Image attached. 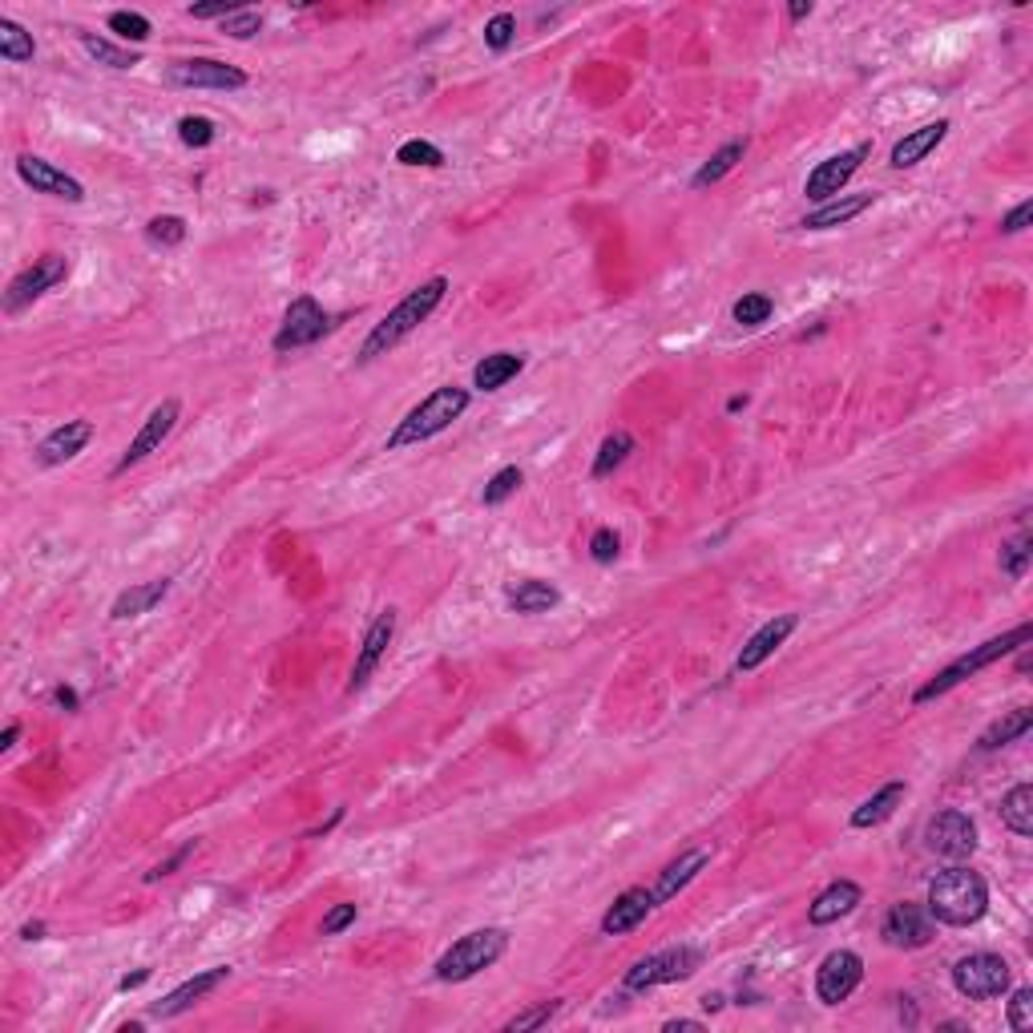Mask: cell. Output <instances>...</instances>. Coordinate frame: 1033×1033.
Listing matches in <instances>:
<instances>
[{"label": "cell", "mask_w": 1033, "mask_h": 1033, "mask_svg": "<svg viewBox=\"0 0 1033 1033\" xmlns=\"http://www.w3.org/2000/svg\"><path fill=\"white\" fill-rule=\"evenodd\" d=\"M445 291H448L445 275H433V279H424L420 287H412V291L404 295V299H400L384 319H380L376 328L368 331V340L360 343V355H355V360H360V364H372V360H380V355L392 352L396 343L408 340L412 331L420 328L424 319L445 303Z\"/></svg>", "instance_id": "6da1fadb"}, {"label": "cell", "mask_w": 1033, "mask_h": 1033, "mask_svg": "<svg viewBox=\"0 0 1033 1033\" xmlns=\"http://www.w3.org/2000/svg\"><path fill=\"white\" fill-rule=\"evenodd\" d=\"M925 908L933 913V920H937V925H949V928L977 925V920L989 913V884H986V876H981V872H973V869H965L961 860H957L952 869L937 872V876L928 881Z\"/></svg>", "instance_id": "7a4b0ae2"}, {"label": "cell", "mask_w": 1033, "mask_h": 1033, "mask_svg": "<svg viewBox=\"0 0 1033 1033\" xmlns=\"http://www.w3.org/2000/svg\"><path fill=\"white\" fill-rule=\"evenodd\" d=\"M469 404H472L469 387H460V384L436 387V392H428V396H424L420 404H416V408H412L408 416L392 428V436L384 440V448L387 452H400V448L424 445V440L448 433L452 420H460V416L469 412Z\"/></svg>", "instance_id": "3957f363"}, {"label": "cell", "mask_w": 1033, "mask_h": 1033, "mask_svg": "<svg viewBox=\"0 0 1033 1033\" xmlns=\"http://www.w3.org/2000/svg\"><path fill=\"white\" fill-rule=\"evenodd\" d=\"M1025 642H1033V626H1030V622L1013 626V630H1005V635H998V638H989V642L973 646L969 654L952 658L949 667L937 670V674H933V679H928L925 686H916L913 703H916V706H925V703H933V699H940V694H949L952 686H961L965 679H973L977 670L993 667V662H1001L1005 654H1013V650H1022Z\"/></svg>", "instance_id": "277c9868"}, {"label": "cell", "mask_w": 1033, "mask_h": 1033, "mask_svg": "<svg viewBox=\"0 0 1033 1033\" xmlns=\"http://www.w3.org/2000/svg\"><path fill=\"white\" fill-rule=\"evenodd\" d=\"M509 952V933L505 928H472L452 945V949L440 952V961L433 965V977L445 981V986H460V981H472L477 973L493 969L501 957Z\"/></svg>", "instance_id": "5b68a950"}, {"label": "cell", "mask_w": 1033, "mask_h": 1033, "mask_svg": "<svg viewBox=\"0 0 1033 1033\" xmlns=\"http://www.w3.org/2000/svg\"><path fill=\"white\" fill-rule=\"evenodd\" d=\"M699 969H703V952L694 949V945H670V949H658V952H650V957H642V961L630 965L622 977V986L630 989V993H646V989L686 981V977H694Z\"/></svg>", "instance_id": "8992f818"}, {"label": "cell", "mask_w": 1033, "mask_h": 1033, "mask_svg": "<svg viewBox=\"0 0 1033 1033\" xmlns=\"http://www.w3.org/2000/svg\"><path fill=\"white\" fill-rule=\"evenodd\" d=\"M1010 961L998 957V952H969L961 961L952 965V986L957 993L969 1001H993L1010 993Z\"/></svg>", "instance_id": "52a82bcc"}, {"label": "cell", "mask_w": 1033, "mask_h": 1033, "mask_svg": "<svg viewBox=\"0 0 1033 1033\" xmlns=\"http://www.w3.org/2000/svg\"><path fill=\"white\" fill-rule=\"evenodd\" d=\"M65 279H70V258L57 255V251H45V255L33 258L21 275H12L9 291H4V311H9V316H21L24 307H33L41 295H49Z\"/></svg>", "instance_id": "ba28073f"}, {"label": "cell", "mask_w": 1033, "mask_h": 1033, "mask_svg": "<svg viewBox=\"0 0 1033 1033\" xmlns=\"http://www.w3.org/2000/svg\"><path fill=\"white\" fill-rule=\"evenodd\" d=\"M331 328V316L319 307V299H311V295H299V299H291V307L283 311V323L279 331H275V340H270V348L275 352H295V348H311L316 340H323Z\"/></svg>", "instance_id": "9c48e42d"}, {"label": "cell", "mask_w": 1033, "mask_h": 1033, "mask_svg": "<svg viewBox=\"0 0 1033 1033\" xmlns=\"http://www.w3.org/2000/svg\"><path fill=\"white\" fill-rule=\"evenodd\" d=\"M860 981H864V957L852 949H832L816 969V998H820V1005L835 1010L856 993Z\"/></svg>", "instance_id": "30bf717a"}, {"label": "cell", "mask_w": 1033, "mask_h": 1033, "mask_svg": "<svg viewBox=\"0 0 1033 1033\" xmlns=\"http://www.w3.org/2000/svg\"><path fill=\"white\" fill-rule=\"evenodd\" d=\"M869 153H872V146L869 141H856L852 150H844V153H832V158H823L816 170L808 174V182H803V194H808L811 202H832V199H840L844 194V187L856 178V170L864 162H869Z\"/></svg>", "instance_id": "8fae6325"}, {"label": "cell", "mask_w": 1033, "mask_h": 1033, "mask_svg": "<svg viewBox=\"0 0 1033 1033\" xmlns=\"http://www.w3.org/2000/svg\"><path fill=\"white\" fill-rule=\"evenodd\" d=\"M933 937H937V920H933V913H928L925 904L901 901L884 913L881 940L888 949H904V952L925 949V945H933Z\"/></svg>", "instance_id": "7c38bea8"}, {"label": "cell", "mask_w": 1033, "mask_h": 1033, "mask_svg": "<svg viewBox=\"0 0 1033 1033\" xmlns=\"http://www.w3.org/2000/svg\"><path fill=\"white\" fill-rule=\"evenodd\" d=\"M166 82L178 85V89H243L247 85V73L238 65H226L219 57H190V61H174L166 70Z\"/></svg>", "instance_id": "4fadbf2b"}, {"label": "cell", "mask_w": 1033, "mask_h": 1033, "mask_svg": "<svg viewBox=\"0 0 1033 1033\" xmlns=\"http://www.w3.org/2000/svg\"><path fill=\"white\" fill-rule=\"evenodd\" d=\"M928 852H937L940 860H969L977 852V823L965 811H937L925 828Z\"/></svg>", "instance_id": "5bb4252c"}, {"label": "cell", "mask_w": 1033, "mask_h": 1033, "mask_svg": "<svg viewBox=\"0 0 1033 1033\" xmlns=\"http://www.w3.org/2000/svg\"><path fill=\"white\" fill-rule=\"evenodd\" d=\"M178 416H182V404H178L174 396L162 400V404H158V408H153L150 416L141 420V428L134 433V440H129L126 452L118 457V465H114V477H121V472H129L134 465H141V460L150 457V452H158L166 436L174 433Z\"/></svg>", "instance_id": "9a60e30c"}, {"label": "cell", "mask_w": 1033, "mask_h": 1033, "mask_svg": "<svg viewBox=\"0 0 1033 1033\" xmlns=\"http://www.w3.org/2000/svg\"><path fill=\"white\" fill-rule=\"evenodd\" d=\"M392 638H396V610L387 606V610H380L376 618H372V626L364 630V642H360V654H355L352 679H348V694L364 691L368 679H372V674H376V667L384 662Z\"/></svg>", "instance_id": "2e32d148"}, {"label": "cell", "mask_w": 1033, "mask_h": 1033, "mask_svg": "<svg viewBox=\"0 0 1033 1033\" xmlns=\"http://www.w3.org/2000/svg\"><path fill=\"white\" fill-rule=\"evenodd\" d=\"M226 977H231V965H214V969H202V973H194L190 981H182L178 989H170L162 1001H153L150 1005V1018H158V1022H170V1018H182L187 1010H194L202 998H211L214 989L226 986Z\"/></svg>", "instance_id": "e0dca14e"}, {"label": "cell", "mask_w": 1033, "mask_h": 1033, "mask_svg": "<svg viewBox=\"0 0 1033 1033\" xmlns=\"http://www.w3.org/2000/svg\"><path fill=\"white\" fill-rule=\"evenodd\" d=\"M17 174H21L24 187H33L36 194H49V199H61V202H85V187L77 182L73 174H65L61 166L45 162V158H36V153H21L17 158Z\"/></svg>", "instance_id": "ac0fdd59"}, {"label": "cell", "mask_w": 1033, "mask_h": 1033, "mask_svg": "<svg viewBox=\"0 0 1033 1033\" xmlns=\"http://www.w3.org/2000/svg\"><path fill=\"white\" fill-rule=\"evenodd\" d=\"M799 618L796 614H779V618H771V622H764L759 630H755L747 642H743L739 658H735V670H743V674H752V670H759L767 662V658L779 650V646L787 642V638L796 635Z\"/></svg>", "instance_id": "d6986e66"}, {"label": "cell", "mask_w": 1033, "mask_h": 1033, "mask_svg": "<svg viewBox=\"0 0 1033 1033\" xmlns=\"http://www.w3.org/2000/svg\"><path fill=\"white\" fill-rule=\"evenodd\" d=\"M89 440H94V424L89 420L57 424V428L36 445V465H41V469H57V465H65V460L77 457V452H85Z\"/></svg>", "instance_id": "ffe728a7"}, {"label": "cell", "mask_w": 1033, "mask_h": 1033, "mask_svg": "<svg viewBox=\"0 0 1033 1033\" xmlns=\"http://www.w3.org/2000/svg\"><path fill=\"white\" fill-rule=\"evenodd\" d=\"M650 913H654V893L635 884V888H626L622 896H614V904L601 913V933H606V937H626V933L642 928Z\"/></svg>", "instance_id": "44dd1931"}, {"label": "cell", "mask_w": 1033, "mask_h": 1033, "mask_svg": "<svg viewBox=\"0 0 1033 1033\" xmlns=\"http://www.w3.org/2000/svg\"><path fill=\"white\" fill-rule=\"evenodd\" d=\"M860 901H864V888H860L856 881H832L808 904V925H816V928L835 925V920H844V916L856 913Z\"/></svg>", "instance_id": "7402d4cb"}, {"label": "cell", "mask_w": 1033, "mask_h": 1033, "mask_svg": "<svg viewBox=\"0 0 1033 1033\" xmlns=\"http://www.w3.org/2000/svg\"><path fill=\"white\" fill-rule=\"evenodd\" d=\"M706 864H711V848H686V852H679L667 869L658 872V884L650 888V893H654V908L658 904L674 901V896H679L682 888H686V884L706 869Z\"/></svg>", "instance_id": "603a6c76"}, {"label": "cell", "mask_w": 1033, "mask_h": 1033, "mask_svg": "<svg viewBox=\"0 0 1033 1033\" xmlns=\"http://www.w3.org/2000/svg\"><path fill=\"white\" fill-rule=\"evenodd\" d=\"M949 129H952L949 118H937V121H928V126H920V129H908V134H904V138L893 146V153H888V166H893V170H908V166L925 162L928 153H933L940 141L949 138Z\"/></svg>", "instance_id": "cb8c5ba5"}, {"label": "cell", "mask_w": 1033, "mask_h": 1033, "mask_svg": "<svg viewBox=\"0 0 1033 1033\" xmlns=\"http://www.w3.org/2000/svg\"><path fill=\"white\" fill-rule=\"evenodd\" d=\"M166 594H170V577H153V582H138V586L121 589L114 606H109V618L114 622H129V618H141L150 614L153 606H162Z\"/></svg>", "instance_id": "d4e9b609"}, {"label": "cell", "mask_w": 1033, "mask_h": 1033, "mask_svg": "<svg viewBox=\"0 0 1033 1033\" xmlns=\"http://www.w3.org/2000/svg\"><path fill=\"white\" fill-rule=\"evenodd\" d=\"M872 202H876V194H840V199L823 202V206H816L811 214H803V231H832V226H848L852 219H860V214L869 211Z\"/></svg>", "instance_id": "484cf974"}, {"label": "cell", "mask_w": 1033, "mask_h": 1033, "mask_svg": "<svg viewBox=\"0 0 1033 1033\" xmlns=\"http://www.w3.org/2000/svg\"><path fill=\"white\" fill-rule=\"evenodd\" d=\"M505 601L513 614L533 618V614L557 610V606H562V589L553 586V582H541V577H525V582H513V586L505 589Z\"/></svg>", "instance_id": "4316f807"}, {"label": "cell", "mask_w": 1033, "mask_h": 1033, "mask_svg": "<svg viewBox=\"0 0 1033 1033\" xmlns=\"http://www.w3.org/2000/svg\"><path fill=\"white\" fill-rule=\"evenodd\" d=\"M904 796H908V784H904V779L884 784L876 796H869L856 811H852V828L869 832V828H881V823H888L896 816V808L904 803Z\"/></svg>", "instance_id": "83f0119b"}, {"label": "cell", "mask_w": 1033, "mask_h": 1033, "mask_svg": "<svg viewBox=\"0 0 1033 1033\" xmlns=\"http://www.w3.org/2000/svg\"><path fill=\"white\" fill-rule=\"evenodd\" d=\"M1033 727V711L1030 706H1013V711H1005V715L998 718V723H989L986 731H981V739H977V752L989 755V752H1001V747H1010V743H1018L1022 735H1030Z\"/></svg>", "instance_id": "f1b7e54d"}, {"label": "cell", "mask_w": 1033, "mask_h": 1033, "mask_svg": "<svg viewBox=\"0 0 1033 1033\" xmlns=\"http://www.w3.org/2000/svg\"><path fill=\"white\" fill-rule=\"evenodd\" d=\"M521 368H525V355H516V352L484 355V360H477V368H472V387L497 392V387H505L509 380L521 376Z\"/></svg>", "instance_id": "f546056e"}, {"label": "cell", "mask_w": 1033, "mask_h": 1033, "mask_svg": "<svg viewBox=\"0 0 1033 1033\" xmlns=\"http://www.w3.org/2000/svg\"><path fill=\"white\" fill-rule=\"evenodd\" d=\"M743 153H747V138H731V141H723L711 158H706L699 170H694V178H691V187L694 190H706V187H715V182H723V178L735 170V166L743 162Z\"/></svg>", "instance_id": "4dcf8cb0"}, {"label": "cell", "mask_w": 1033, "mask_h": 1033, "mask_svg": "<svg viewBox=\"0 0 1033 1033\" xmlns=\"http://www.w3.org/2000/svg\"><path fill=\"white\" fill-rule=\"evenodd\" d=\"M1001 823L1013 835H1033V784H1018L1001 796Z\"/></svg>", "instance_id": "1f68e13d"}, {"label": "cell", "mask_w": 1033, "mask_h": 1033, "mask_svg": "<svg viewBox=\"0 0 1033 1033\" xmlns=\"http://www.w3.org/2000/svg\"><path fill=\"white\" fill-rule=\"evenodd\" d=\"M82 49L97 61V65H106V70H134V65H141L138 49L118 45V41H109V36L82 33Z\"/></svg>", "instance_id": "d6a6232c"}, {"label": "cell", "mask_w": 1033, "mask_h": 1033, "mask_svg": "<svg viewBox=\"0 0 1033 1033\" xmlns=\"http://www.w3.org/2000/svg\"><path fill=\"white\" fill-rule=\"evenodd\" d=\"M0 57L9 61V65H29L36 57L33 33L12 21V17H0Z\"/></svg>", "instance_id": "836d02e7"}, {"label": "cell", "mask_w": 1033, "mask_h": 1033, "mask_svg": "<svg viewBox=\"0 0 1033 1033\" xmlns=\"http://www.w3.org/2000/svg\"><path fill=\"white\" fill-rule=\"evenodd\" d=\"M635 436L630 433H610L606 440H601V448H598V457H594V469H589V477L594 481H606L614 469H622L626 465V457L635 452Z\"/></svg>", "instance_id": "e575fe53"}, {"label": "cell", "mask_w": 1033, "mask_h": 1033, "mask_svg": "<svg viewBox=\"0 0 1033 1033\" xmlns=\"http://www.w3.org/2000/svg\"><path fill=\"white\" fill-rule=\"evenodd\" d=\"M1030 562H1033V537H1030V529H1022V533H1018V537H1010V541H1001L998 565H1001V574H1005V577H1013V582H1022V577L1030 574Z\"/></svg>", "instance_id": "d590c367"}, {"label": "cell", "mask_w": 1033, "mask_h": 1033, "mask_svg": "<svg viewBox=\"0 0 1033 1033\" xmlns=\"http://www.w3.org/2000/svg\"><path fill=\"white\" fill-rule=\"evenodd\" d=\"M771 316H775V299L764 291H747L743 299H735V307H731V319H735L739 328H764Z\"/></svg>", "instance_id": "8d00e7d4"}, {"label": "cell", "mask_w": 1033, "mask_h": 1033, "mask_svg": "<svg viewBox=\"0 0 1033 1033\" xmlns=\"http://www.w3.org/2000/svg\"><path fill=\"white\" fill-rule=\"evenodd\" d=\"M106 24H109V33L121 36L126 45H141V41H150V33H153L150 17H141V12H129V9L109 12Z\"/></svg>", "instance_id": "74e56055"}, {"label": "cell", "mask_w": 1033, "mask_h": 1033, "mask_svg": "<svg viewBox=\"0 0 1033 1033\" xmlns=\"http://www.w3.org/2000/svg\"><path fill=\"white\" fill-rule=\"evenodd\" d=\"M396 162L400 166H424V170H440L448 158H445V150H440V146H433V141L408 138V141H400Z\"/></svg>", "instance_id": "f35d334b"}, {"label": "cell", "mask_w": 1033, "mask_h": 1033, "mask_svg": "<svg viewBox=\"0 0 1033 1033\" xmlns=\"http://www.w3.org/2000/svg\"><path fill=\"white\" fill-rule=\"evenodd\" d=\"M521 481H525V472L516 469V465H505L501 472H493L489 481H484V493H481V505H489V509H497V505H505L509 497L521 489Z\"/></svg>", "instance_id": "ab89813d"}, {"label": "cell", "mask_w": 1033, "mask_h": 1033, "mask_svg": "<svg viewBox=\"0 0 1033 1033\" xmlns=\"http://www.w3.org/2000/svg\"><path fill=\"white\" fill-rule=\"evenodd\" d=\"M562 1013V998H550V1001H537V1005H529V1010H521L516 1018H509L505 1022V1033H529V1030H541V1025H550L553 1018Z\"/></svg>", "instance_id": "60d3db41"}, {"label": "cell", "mask_w": 1033, "mask_h": 1033, "mask_svg": "<svg viewBox=\"0 0 1033 1033\" xmlns=\"http://www.w3.org/2000/svg\"><path fill=\"white\" fill-rule=\"evenodd\" d=\"M187 238V219L182 214H158L146 223V243L153 247H178Z\"/></svg>", "instance_id": "b9f144b4"}, {"label": "cell", "mask_w": 1033, "mask_h": 1033, "mask_svg": "<svg viewBox=\"0 0 1033 1033\" xmlns=\"http://www.w3.org/2000/svg\"><path fill=\"white\" fill-rule=\"evenodd\" d=\"M178 138H182V146H190V150H206V146L219 138V129H214L211 118H202V114H187V118L178 121Z\"/></svg>", "instance_id": "7bdbcfd3"}, {"label": "cell", "mask_w": 1033, "mask_h": 1033, "mask_svg": "<svg viewBox=\"0 0 1033 1033\" xmlns=\"http://www.w3.org/2000/svg\"><path fill=\"white\" fill-rule=\"evenodd\" d=\"M513 41H516V17L513 12H493L484 21V45L493 49V53H505Z\"/></svg>", "instance_id": "ee69618b"}, {"label": "cell", "mask_w": 1033, "mask_h": 1033, "mask_svg": "<svg viewBox=\"0 0 1033 1033\" xmlns=\"http://www.w3.org/2000/svg\"><path fill=\"white\" fill-rule=\"evenodd\" d=\"M1005 1022H1010L1013 1033L1033 1030V989H1013L1010 1005H1005Z\"/></svg>", "instance_id": "f6af8a7d"}, {"label": "cell", "mask_w": 1033, "mask_h": 1033, "mask_svg": "<svg viewBox=\"0 0 1033 1033\" xmlns=\"http://www.w3.org/2000/svg\"><path fill=\"white\" fill-rule=\"evenodd\" d=\"M223 33L231 36V41H251V36L263 33V12L238 9L235 17H226V21H223Z\"/></svg>", "instance_id": "bcb514c9"}, {"label": "cell", "mask_w": 1033, "mask_h": 1033, "mask_svg": "<svg viewBox=\"0 0 1033 1033\" xmlns=\"http://www.w3.org/2000/svg\"><path fill=\"white\" fill-rule=\"evenodd\" d=\"M618 553H622V537H618L610 525L594 529V537H589V557H594L598 565H610V562H618Z\"/></svg>", "instance_id": "7dc6e473"}, {"label": "cell", "mask_w": 1033, "mask_h": 1033, "mask_svg": "<svg viewBox=\"0 0 1033 1033\" xmlns=\"http://www.w3.org/2000/svg\"><path fill=\"white\" fill-rule=\"evenodd\" d=\"M355 916H360V908H355L352 901L336 904V908H328V913H323V925H319V933H323V937H340L343 928L355 925Z\"/></svg>", "instance_id": "c3c4849f"}, {"label": "cell", "mask_w": 1033, "mask_h": 1033, "mask_svg": "<svg viewBox=\"0 0 1033 1033\" xmlns=\"http://www.w3.org/2000/svg\"><path fill=\"white\" fill-rule=\"evenodd\" d=\"M238 9H243V4H231V0H211V4H190L187 17H194V21H219V24H223L226 17H235Z\"/></svg>", "instance_id": "681fc988"}, {"label": "cell", "mask_w": 1033, "mask_h": 1033, "mask_svg": "<svg viewBox=\"0 0 1033 1033\" xmlns=\"http://www.w3.org/2000/svg\"><path fill=\"white\" fill-rule=\"evenodd\" d=\"M190 856H194V840H190V844H182V848H178V852H174V856H166V860H162V864H153V869H150V872H146V884H153V881H162V876H174V872H178V869H182V864H187V860H190Z\"/></svg>", "instance_id": "f907efd6"}, {"label": "cell", "mask_w": 1033, "mask_h": 1033, "mask_svg": "<svg viewBox=\"0 0 1033 1033\" xmlns=\"http://www.w3.org/2000/svg\"><path fill=\"white\" fill-rule=\"evenodd\" d=\"M1030 223H1033V199H1025L1010 214H1001V235H1022Z\"/></svg>", "instance_id": "816d5d0a"}, {"label": "cell", "mask_w": 1033, "mask_h": 1033, "mask_svg": "<svg viewBox=\"0 0 1033 1033\" xmlns=\"http://www.w3.org/2000/svg\"><path fill=\"white\" fill-rule=\"evenodd\" d=\"M146 981H150V969H138V973H126V977H121V981H118V993H129V989H141V986H146Z\"/></svg>", "instance_id": "f5cc1de1"}, {"label": "cell", "mask_w": 1033, "mask_h": 1033, "mask_svg": "<svg viewBox=\"0 0 1033 1033\" xmlns=\"http://www.w3.org/2000/svg\"><path fill=\"white\" fill-rule=\"evenodd\" d=\"M53 703L65 706V711H77V703H82V699H77V691H73V686H57V691H53Z\"/></svg>", "instance_id": "db71d44e"}, {"label": "cell", "mask_w": 1033, "mask_h": 1033, "mask_svg": "<svg viewBox=\"0 0 1033 1033\" xmlns=\"http://www.w3.org/2000/svg\"><path fill=\"white\" fill-rule=\"evenodd\" d=\"M340 820H343V808H336V811H331V816H328V820L319 823V828H311V832H307V840H319V835H328L331 828H336V823H340Z\"/></svg>", "instance_id": "11a10c76"}, {"label": "cell", "mask_w": 1033, "mask_h": 1033, "mask_svg": "<svg viewBox=\"0 0 1033 1033\" xmlns=\"http://www.w3.org/2000/svg\"><path fill=\"white\" fill-rule=\"evenodd\" d=\"M17 739H21V723L12 718L9 727H4V735H0V752H12V743H17Z\"/></svg>", "instance_id": "9f6ffc18"}, {"label": "cell", "mask_w": 1033, "mask_h": 1033, "mask_svg": "<svg viewBox=\"0 0 1033 1033\" xmlns=\"http://www.w3.org/2000/svg\"><path fill=\"white\" fill-rule=\"evenodd\" d=\"M811 9H816L811 0H799V4H791V9H787V21H808Z\"/></svg>", "instance_id": "6f0895ef"}, {"label": "cell", "mask_w": 1033, "mask_h": 1033, "mask_svg": "<svg viewBox=\"0 0 1033 1033\" xmlns=\"http://www.w3.org/2000/svg\"><path fill=\"white\" fill-rule=\"evenodd\" d=\"M45 937V920H29V925H21V940H41Z\"/></svg>", "instance_id": "680465c9"}, {"label": "cell", "mask_w": 1033, "mask_h": 1033, "mask_svg": "<svg viewBox=\"0 0 1033 1033\" xmlns=\"http://www.w3.org/2000/svg\"><path fill=\"white\" fill-rule=\"evenodd\" d=\"M662 1030H667V1033H679V1030H694V1033H699V1030H703V1022H691V1018H674V1022H667Z\"/></svg>", "instance_id": "91938a15"}, {"label": "cell", "mask_w": 1033, "mask_h": 1033, "mask_svg": "<svg viewBox=\"0 0 1033 1033\" xmlns=\"http://www.w3.org/2000/svg\"><path fill=\"white\" fill-rule=\"evenodd\" d=\"M703 1010H723V993H706Z\"/></svg>", "instance_id": "94428289"}, {"label": "cell", "mask_w": 1033, "mask_h": 1033, "mask_svg": "<svg viewBox=\"0 0 1033 1033\" xmlns=\"http://www.w3.org/2000/svg\"><path fill=\"white\" fill-rule=\"evenodd\" d=\"M1018 674H1030V642L1022 646V658H1018Z\"/></svg>", "instance_id": "6125c7cd"}, {"label": "cell", "mask_w": 1033, "mask_h": 1033, "mask_svg": "<svg viewBox=\"0 0 1033 1033\" xmlns=\"http://www.w3.org/2000/svg\"><path fill=\"white\" fill-rule=\"evenodd\" d=\"M739 408H747V396H731L727 400V412H739Z\"/></svg>", "instance_id": "be15d7a7"}]
</instances>
